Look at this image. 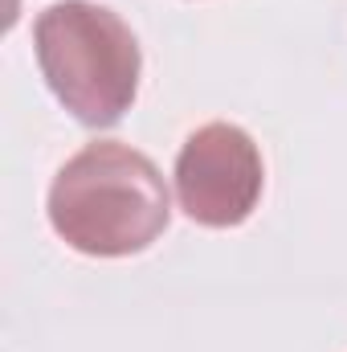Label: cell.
<instances>
[{
	"mask_svg": "<svg viewBox=\"0 0 347 352\" xmlns=\"http://www.w3.org/2000/svg\"><path fill=\"white\" fill-rule=\"evenodd\" d=\"M172 205L160 168L115 140L86 144L49 184L53 234L90 258H127L168 230Z\"/></svg>",
	"mask_w": 347,
	"mask_h": 352,
	"instance_id": "obj_1",
	"label": "cell"
},
{
	"mask_svg": "<svg viewBox=\"0 0 347 352\" xmlns=\"http://www.w3.org/2000/svg\"><path fill=\"white\" fill-rule=\"evenodd\" d=\"M41 78L53 98L86 127H115L135 94L143 54L131 25L106 4L58 0L33 21Z\"/></svg>",
	"mask_w": 347,
	"mask_h": 352,
	"instance_id": "obj_2",
	"label": "cell"
},
{
	"mask_svg": "<svg viewBox=\"0 0 347 352\" xmlns=\"http://www.w3.org/2000/svg\"><path fill=\"white\" fill-rule=\"evenodd\" d=\"M176 201L184 217L208 230L241 226L261 201L265 164L250 131L237 123L196 127L176 156Z\"/></svg>",
	"mask_w": 347,
	"mask_h": 352,
	"instance_id": "obj_3",
	"label": "cell"
}]
</instances>
